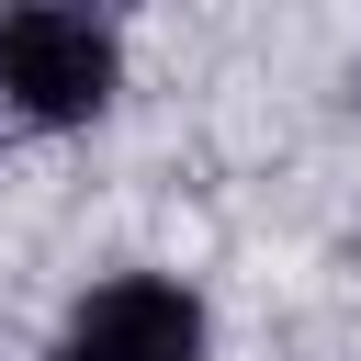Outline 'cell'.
Wrapping results in <instances>:
<instances>
[{
	"mask_svg": "<svg viewBox=\"0 0 361 361\" xmlns=\"http://www.w3.org/2000/svg\"><path fill=\"white\" fill-rule=\"evenodd\" d=\"M113 90H124V34L102 11H68V0L0 11V113L11 124H34V135L102 124Z\"/></svg>",
	"mask_w": 361,
	"mask_h": 361,
	"instance_id": "obj_1",
	"label": "cell"
},
{
	"mask_svg": "<svg viewBox=\"0 0 361 361\" xmlns=\"http://www.w3.org/2000/svg\"><path fill=\"white\" fill-rule=\"evenodd\" d=\"M45 361H203V293L169 271H113L68 305Z\"/></svg>",
	"mask_w": 361,
	"mask_h": 361,
	"instance_id": "obj_2",
	"label": "cell"
}]
</instances>
